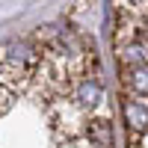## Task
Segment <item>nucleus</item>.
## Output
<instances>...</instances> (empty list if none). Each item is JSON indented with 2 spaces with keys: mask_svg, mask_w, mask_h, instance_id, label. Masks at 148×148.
<instances>
[{
  "mask_svg": "<svg viewBox=\"0 0 148 148\" xmlns=\"http://www.w3.org/2000/svg\"><path fill=\"white\" fill-rule=\"evenodd\" d=\"M121 119L130 133H142L148 130V98L142 95H125L121 101Z\"/></svg>",
  "mask_w": 148,
  "mask_h": 148,
  "instance_id": "nucleus-1",
  "label": "nucleus"
},
{
  "mask_svg": "<svg viewBox=\"0 0 148 148\" xmlns=\"http://www.w3.org/2000/svg\"><path fill=\"white\" fill-rule=\"evenodd\" d=\"M86 139L92 148H113V125L107 119H92L86 127Z\"/></svg>",
  "mask_w": 148,
  "mask_h": 148,
  "instance_id": "nucleus-2",
  "label": "nucleus"
},
{
  "mask_svg": "<svg viewBox=\"0 0 148 148\" xmlns=\"http://www.w3.org/2000/svg\"><path fill=\"white\" fill-rule=\"evenodd\" d=\"M101 95H104V89H101L98 80H83L77 86V92H74V101H77L80 110H95L98 101H101Z\"/></svg>",
  "mask_w": 148,
  "mask_h": 148,
  "instance_id": "nucleus-3",
  "label": "nucleus"
},
{
  "mask_svg": "<svg viewBox=\"0 0 148 148\" xmlns=\"http://www.w3.org/2000/svg\"><path fill=\"white\" fill-rule=\"evenodd\" d=\"M130 148H148V130H142V133H133Z\"/></svg>",
  "mask_w": 148,
  "mask_h": 148,
  "instance_id": "nucleus-4",
  "label": "nucleus"
},
{
  "mask_svg": "<svg viewBox=\"0 0 148 148\" xmlns=\"http://www.w3.org/2000/svg\"><path fill=\"white\" fill-rule=\"evenodd\" d=\"M9 98H12V89H6V86L0 83V113L9 107Z\"/></svg>",
  "mask_w": 148,
  "mask_h": 148,
  "instance_id": "nucleus-5",
  "label": "nucleus"
},
{
  "mask_svg": "<svg viewBox=\"0 0 148 148\" xmlns=\"http://www.w3.org/2000/svg\"><path fill=\"white\" fill-rule=\"evenodd\" d=\"M125 3H127L130 9H136V6H142V3H148V0H125Z\"/></svg>",
  "mask_w": 148,
  "mask_h": 148,
  "instance_id": "nucleus-6",
  "label": "nucleus"
},
{
  "mask_svg": "<svg viewBox=\"0 0 148 148\" xmlns=\"http://www.w3.org/2000/svg\"><path fill=\"white\" fill-rule=\"evenodd\" d=\"M145 21H148V18H145Z\"/></svg>",
  "mask_w": 148,
  "mask_h": 148,
  "instance_id": "nucleus-7",
  "label": "nucleus"
}]
</instances>
